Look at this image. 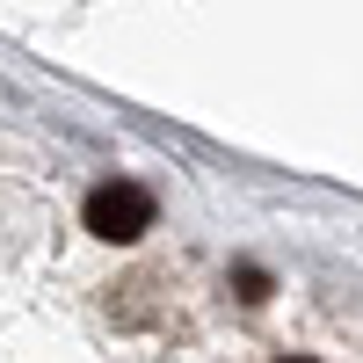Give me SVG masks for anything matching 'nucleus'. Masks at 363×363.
Returning a JSON list of instances; mask_svg holds the SVG:
<instances>
[{"label":"nucleus","mask_w":363,"mask_h":363,"mask_svg":"<svg viewBox=\"0 0 363 363\" xmlns=\"http://www.w3.org/2000/svg\"><path fill=\"white\" fill-rule=\"evenodd\" d=\"M80 218L95 240H138L145 225H153V196L138 189V182H102V189H87Z\"/></svg>","instance_id":"nucleus-1"},{"label":"nucleus","mask_w":363,"mask_h":363,"mask_svg":"<svg viewBox=\"0 0 363 363\" xmlns=\"http://www.w3.org/2000/svg\"><path fill=\"white\" fill-rule=\"evenodd\" d=\"M291 363H306V356H291Z\"/></svg>","instance_id":"nucleus-2"}]
</instances>
